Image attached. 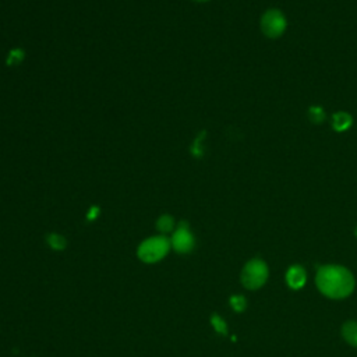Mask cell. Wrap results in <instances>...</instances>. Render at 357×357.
Instances as JSON below:
<instances>
[{
  "label": "cell",
  "instance_id": "1",
  "mask_svg": "<svg viewBox=\"0 0 357 357\" xmlns=\"http://www.w3.org/2000/svg\"><path fill=\"white\" fill-rule=\"evenodd\" d=\"M318 290L333 300L346 298L354 290L356 280L353 273L342 265H324L315 276Z\"/></svg>",
  "mask_w": 357,
  "mask_h": 357
},
{
  "label": "cell",
  "instance_id": "2",
  "mask_svg": "<svg viewBox=\"0 0 357 357\" xmlns=\"http://www.w3.org/2000/svg\"><path fill=\"white\" fill-rule=\"evenodd\" d=\"M170 238L163 234L151 236L137 247V257L145 264H155L163 259L170 251Z\"/></svg>",
  "mask_w": 357,
  "mask_h": 357
},
{
  "label": "cell",
  "instance_id": "3",
  "mask_svg": "<svg viewBox=\"0 0 357 357\" xmlns=\"http://www.w3.org/2000/svg\"><path fill=\"white\" fill-rule=\"evenodd\" d=\"M268 275L269 269L266 262L261 258H252L244 265L241 271V284L248 290H257L265 284Z\"/></svg>",
  "mask_w": 357,
  "mask_h": 357
},
{
  "label": "cell",
  "instance_id": "4",
  "mask_svg": "<svg viewBox=\"0 0 357 357\" xmlns=\"http://www.w3.org/2000/svg\"><path fill=\"white\" fill-rule=\"evenodd\" d=\"M261 31L269 39H278L287 28V20L284 14L278 8L266 10L261 17Z\"/></svg>",
  "mask_w": 357,
  "mask_h": 357
},
{
  "label": "cell",
  "instance_id": "5",
  "mask_svg": "<svg viewBox=\"0 0 357 357\" xmlns=\"http://www.w3.org/2000/svg\"><path fill=\"white\" fill-rule=\"evenodd\" d=\"M170 245L177 254H188L195 247V237L187 222H180L170 236Z\"/></svg>",
  "mask_w": 357,
  "mask_h": 357
},
{
  "label": "cell",
  "instance_id": "6",
  "mask_svg": "<svg viewBox=\"0 0 357 357\" xmlns=\"http://www.w3.org/2000/svg\"><path fill=\"white\" fill-rule=\"evenodd\" d=\"M307 282L305 269L301 265H291L286 272V283L290 289L298 290Z\"/></svg>",
  "mask_w": 357,
  "mask_h": 357
},
{
  "label": "cell",
  "instance_id": "7",
  "mask_svg": "<svg viewBox=\"0 0 357 357\" xmlns=\"http://www.w3.org/2000/svg\"><path fill=\"white\" fill-rule=\"evenodd\" d=\"M353 124V117L350 113L347 112H336L333 116H332V127L335 131L337 132H342V131H346L351 127Z\"/></svg>",
  "mask_w": 357,
  "mask_h": 357
},
{
  "label": "cell",
  "instance_id": "8",
  "mask_svg": "<svg viewBox=\"0 0 357 357\" xmlns=\"http://www.w3.org/2000/svg\"><path fill=\"white\" fill-rule=\"evenodd\" d=\"M343 339L353 347H357V321H347L342 326Z\"/></svg>",
  "mask_w": 357,
  "mask_h": 357
},
{
  "label": "cell",
  "instance_id": "9",
  "mask_svg": "<svg viewBox=\"0 0 357 357\" xmlns=\"http://www.w3.org/2000/svg\"><path fill=\"white\" fill-rule=\"evenodd\" d=\"M156 229L160 234L166 236L169 233H173V230L176 229V223H174V219L172 215H160L156 220Z\"/></svg>",
  "mask_w": 357,
  "mask_h": 357
},
{
  "label": "cell",
  "instance_id": "10",
  "mask_svg": "<svg viewBox=\"0 0 357 357\" xmlns=\"http://www.w3.org/2000/svg\"><path fill=\"white\" fill-rule=\"evenodd\" d=\"M46 241H47L49 247L53 248V250H64L66 245H67V241H66L64 236H61V234H59V233H50V234H47Z\"/></svg>",
  "mask_w": 357,
  "mask_h": 357
},
{
  "label": "cell",
  "instance_id": "11",
  "mask_svg": "<svg viewBox=\"0 0 357 357\" xmlns=\"http://www.w3.org/2000/svg\"><path fill=\"white\" fill-rule=\"evenodd\" d=\"M308 119H310L311 123L319 124V123H322L325 120V110L321 106H318V105L311 106L308 109Z\"/></svg>",
  "mask_w": 357,
  "mask_h": 357
},
{
  "label": "cell",
  "instance_id": "12",
  "mask_svg": "<svg viewBox=\"0 0 357 357\" xmlns=\"http://www.w3.org/2000/svg\"><path fill=\"white\" fill-rule=\"evenodd\" d=\"M230 305L234 311L237 312H241L244 311V308L247 307V301H245V297L243 296H231L230 297Z\"/></svg>",
  "mask_w": 357,
  "mask_h": 357
},
{
  "label": "cell",
  "instance_id": "13",
  "mask_svg": "<svg viewBox=\"0 0 357 357\" xmlns=\"http://www.w3.org/2000/svg\"><path fill=\"white\" fill-rule=\"evenodd\" d=\"M24 56H25V53H24L22 49H13L8 53L7 64H20L24 60Z\"/></svg>",
  "mask_w": 357,
  "mask_h": 357
},
{
  "label": "cell",
  "instance_id": "14",
  "mask_svg": "<svg viewBox=\"0 0 357 357\" xmlns=\"http://www.w3.org/2000/svg\"><path fill=\"white\" fill-rule=\"evenodd\" d=\"M211 322H212V325H213V328H215V331H216L218 333H223V335H226V333H227L226 322H225V321H223L218 314H213V315H212Z\"/></svg>",
  "mask_w": 357,
  "mask_h": 357
},
{
  "label": "cell",
  "instance_id": "15",
  "mask_svg": "<svg viewBox=\"0 0 357 357\" xmlns=\"http://www.w3.org/2000/svg\"><path fill=\"white\" fill-rule=\"evenodd\" d=\"M195 1H199V3H204V1H209V0H195Z\"/></svg>",
  "mask_w": 357,
  "mask_h": 357
},
{
  "label": "cell",
  "instance_id": "16",
  "mask_svg": "<svg viewBox=\"0 0 357 357\" xmlns=\"http://www.w3.org/2000/svg\"><path fill=\"white\" fill-rule=\"evenodd\" d=\"M354 234H356V237H357V226H356V229H354Z\"/></svg>",
  "mask_w": 357,
  "mask_h": 357
}]
</instances>
